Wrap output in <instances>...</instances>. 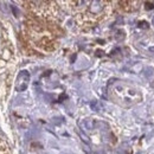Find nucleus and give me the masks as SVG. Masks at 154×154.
<instances>
[{"instance_id":"7ed1b4c3","label":"nucleus","mask_w":154,"mask_h":154,"mask_svg":"<svg viewBox=\"0 0 154 154\" xmlns=\"http://www.w3.org/2000/svg\"><path fill=\"white\" fill-rule=\"evenodd\" d=\"M33 16L38 19L54 21L58 16L57 4L54 1H32L27 2Z\"/></svg>"},{"instance_id":"f257e3e1","label":"nucleus","mask_w":154,"mask_h":154,"mask_svg":"<svg viewBox=\"0 0 154 154\" xmlns=\"http://www.w3.org/2000/svg\"><path fill=\"white\" fill-rule=\"evenodd\" d=\"M110 5L107 1H90V6H85L75 13V20L81 27L94 26L110 13Z\"/></svg>"},{"instance_id":"20e7f679","label":"nucleus","mask_w":154,"mask_h":154,"mask_svg":"<svg viewBox=\"0 0 154 154\" xmlns=\"http://www.w3.org/2000/svg\"><path fill=\"white\" fill-rule=\"evenodd\" d=\"M117 5H119V8L120 10H122L123 12L129 13V12L135 11L139 7L140 2L139 1H119Z\"/></svg>"},{"instance_id":"f03ea898","label":"nucleus","mask_w":154,"mask_h":154,"mask_svg":"<svg viewBox=\"0 0 154 154\" xmlns=\"http://www.w3.org/2000/svg\"><path fill=\"white\" fill-rule=\"evenodd\" d=\"M109 94L110 97L114 100V102L126 108L137 104L142 100V95L137 88L123 82L115 83L110 88Z\"/></svg>"}]
</instances>
